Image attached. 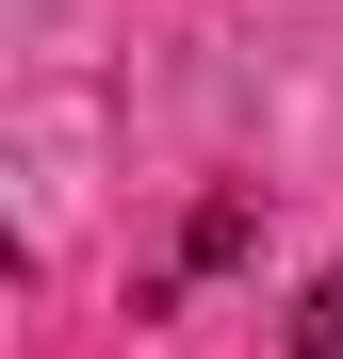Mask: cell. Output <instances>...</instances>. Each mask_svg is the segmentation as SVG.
I'll use <instances>...</instances> for the list:
<instances>
[{"instance_id": "obj_1", "label": "cell", "mask_w": 343, "mask_h": 359, "mask_svg": "<svg viewBox=\"0 0 343 359\" xmlns=\"http://www.w3.org/2000/svg\"><path fill=\"white\" fill-rule=\"evenodd\" d=\"M295 359H343V262H327V278L295 294Z\"/></svg>"}]
</instances>
